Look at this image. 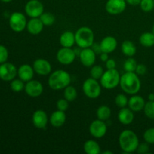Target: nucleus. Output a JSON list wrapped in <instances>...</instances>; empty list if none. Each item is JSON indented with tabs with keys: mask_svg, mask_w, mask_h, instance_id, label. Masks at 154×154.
<instances>
[{
	"mask_svg": "<svg viewBox=\"0 0 154 154\" xmlns=\"http://www.w3.org/2000/svg\"><path fill=\"white\" fill-rule=\"evenodd\" d=\"M120 86L127 94H137L141 89V81L135 72H126L120 77Z\"/></svg>",
	"mask_w": 154,
	"mask_h": 154,
	"instance_id": "nucleus-1",
	"label": "nucleus"
},
{
	"mask_svg": "<svg viewBox=\"0 0 154 154\" xmlns=\"http://www.w3.org/2000/svg\"><path fill=\"white\" fill-rule=\"evenodd\" d=\"M119 144L123 153H131L136 151L137 147L139 144V140L133 131L126 129L120 134Z\"/></svg>",
	"mask_w": 154,
	"mask_h": 154,
	"instance_id": "nucleus-2",
	"label": "nucleus"
},
{
	"mask_svg": "<svg viewBox=\"0 0 154 154\" xmlns=\"http://www.w3.org/2000/svg\"><path fill=\"white\" fill-rule=\"evenodd\" d=\"M72 78L69 72L65 70H56L51 74L48 78V85L51 90H64L70 85Z\"/></svg>",
	"mask_w": 154,
	"mask_h": 154,
	"instance_id": "nucleus-3",
	"label": "nucleus"
},
{
	"mask_svg": "<svg viewBox=\"0 0 154 154\" xmlns=\"http://www.w3.org/2000/svg\"><path fill=\"white\" fill-rule=\"evenodd\" d=\"M75 44L81 49L90 48L94 43L95 35L93 31L88 26H82L75 33Z\"/></svg>",
	"mask_w": 154,
	"mask_h": 154,
	"instance_id": "nucleus-4",
	"label": "nucleus"
},
{
	"mask_svg": "<svg viewBox=\"0 0 154 154\" xmlns=\"http://www.w3.org/2000/svg\"><path fill=\"white\" fill-rule=\"evenodd\" d=\"M120 73L116 69H108L104 72L100 78V84L106 90H113L120 85Z\"/></svg>",
	"mask_w": 154,
	"mask_h": 154,
	"instance_id": "nucleus-5",
	"label": "nucleus"
},
{
	"mask_svg": "<svg viewBox=\"0 0 154 154\" xmlns=\"http://www.w3.org/2000/svg\"><path fill=\"white\" fill-rule=\"evenodd\" d=\"M102 85L100 82H98L96 79L93 78L85 80L82 86L83 92L87 97L90 99H96L101 95Z\"/></svg>",
	"mask_w": 154,
	"mask_h": 154,
	"instance_id": "nucleus-6",
	"label": "nucleus"
},
{
	"mask_svg": "<svg viewBox=\"0 0 154 154\" xmlns=\"http://www.w3.org/2000/svg\"><path fill=\"white\" fill-rule=\"evenodd\" d=\"M27 20L25 15L20 12H14L9 17V26L13 31L20 32L26 29Z\"/></svg>",
	"mask_w": 154,
	"mask_h": 154,
	"instance_id": "nucleus-7",
	"label": "nucleus"
},
{
	"mask_svg": "<svg viewBox=\"0 0 154 154\" xmlns=\"http://www.w3.org/2000/svg\"><path fill=\"white\" fill-rule=\"evenodd\" d=\"M25 12L30 18L39 17L44 13V5L39 0H29L25 5Z\"/></svg>",
	"mask_w": 154,
	"mask_h": 154,
	"instance_id": "nucleus-8",
	"label": "nucleus"
},
{
	"mask_svg": "<svg viewBox=\"0 0 154 154\" xmlns=\"http://www.w3.org/2000/svg\"><path fill=\"white\" fill-rule=\"evenodd\" d=\"M75 50L72 48H63L59 50L57 53V60L61 64L68 66L75 61L76 58Z\"/></svg>",
	"mask_w": 154,
	"mask_h": 154,
	"instance_id": "nucleus-9",
	"label": "nucleus"
},
{
	"mask_svg": "<svg viewBox=\"0 0 154 154\" xmlns=\"http://www.w3.org/2000/svg\"><path fill=\"white\" fill-rule=\"evenodd\" d=\"M89 130L93 138H102L107 133V125L105 121L97 119L90 123Z\"/></svg>",
	"mask_w": 154,
	"mask_h": 154,
	"instance_id": "nucleus-10",
	"label": "nucleus"
},
{
	"mask_svg": "<svg viewBox=\"0 0 154 154\" xmlns=\"http://www.w3.org/2000/svg\"><path fill=\"white\" fill-rule=\"evenodd\" d=\"M17 75L16 66L10 63H2L0 66V78L5 81H11Z\"/></svg>",
	"mask_w": 154,
	"mask_h": 154,
	"instance_id": "nucleus-11",
	"label": "nucleus"
},
{
	"mask_svg": "<svg viewBox=\"0 0 154 154\" xmlns=\"http://www.w3.org/2000/svg\"><path fill=\"white\" fill-rule=\"evenodd\" d=\"M126 0H108L105 4V10L112 15L120 14L126 8Z\"/></svg>",
	"mask_w": 154,
	"mask_h": 154,
	"instance_id": "nucleus-12",
	"label": "nucleus"
},
{
	"mask_svg": "<svg viewBox=\"0 0 154 154\" xmlns=\"http://www.w3.org/2000/svg\"><path fill=\"white\" fill-rule=\"evenodd\" d=\"M24 90L29 96L36 98L42 96L44 91V87L40 81L37 80H31L26 82Z\"/></svg>",
	"mask_w": 154,
	"mask_h": 154,
	"instance_id": "nucleus-13",
	"label": "nucleus"
},
{
	"mask_svg": "<svg viewBox=\"0 0 154 154\" xmlns=\"http://www.w3.org/2000/svg\"><path fill=\"white\" fill-rule=\"evenodd\" d=\"M33 69L36 74L42 76H47L50 75L52 71V66L50 62L45 59H37L33 62Z\"/></svg>",
	"mask_w": 154,
	"mask_h": 154,
	"instance_id": "nucleus-14",
	"label": "nucleus"
},
{
	"mask_svg": "<svg viewBox=\"0 0 154 154\" xmlns=\"http://www.w3.org/2000/svg\"><path fill=\"white\" fill-rule=\"evenodd\" d=\"M96 54L91 48L81 49L79 54V58L83 66L86 67H92L96 62Z\"/></svg>",
	"mask_w": 154,
	"mask_h": 154,
	"instance_id": "nucleus-15",
	"label": "nucleus"
},
{
	"mask_svg": "<svg viewBox=\"0 0 154 154\" xmlns=\"http://www.w3.org/2000/svg\"><path fill=\"white\" fill-rule=\"evenodd\" d=\"M48 114L43 110H37L35 111L32 117V121L35 127L37 129H45L48 123Z\"/></svg>",
	"mask_w": 154,
	"mask_h": 154,
	"instance_id": "nucleus-16",
	"label": "nucleus"
},
{
	"mask_svg": "<svg viewBox=\"0 0 154 154\" xmlns=\"http://www.w3.org/2000/svg\"><path fill=\"white\" fill-rule=\"evenodd\" d=\"M145 104L146 102L142 96L134 94L129 99L128 107L133 112H139V111L144 110Z\"/></svg>",
	"mask_w": 154,
	"mask_h": 154,
	"instance_id": "nucleus-17",
	"label": "nucleus"
},
{
	"mask_svg": "<svg viewBox=\"0 0 154 154\" xmlns=\"http://www.w3.org/2000/svg\"><path fill=\"white\" fill-rule=\"evenodd\" d=\"M102 52L111 54L114 52L117 47V41L113 36H106L100 42Z\"/></svg>",
	"mask_w": 154,
	"mask_h": 154,
	"instance_id": "nucleus-18",
	"label": "nucleus"
},
{
	"mask_svg": "<svg viewBox=\"0 0 154 154\" xmlns=\"http://www.w3.org/2000/svg\"><path fill=\"white\" fill-rule=\"evenodd\" d=\"M35 71L33 69V67L28 64L22 65L17 69L18 77L24 82H28V81L32 80Z\"/></svg>",
	"mask_w": 154,
	"mask_h": 154,
	"instance_id": "nucleus-19",
	"label": "nucleus"
},
{
	"mask_svg": "<svg viewBox=\"0 0 154 154\" xmlns=\"http://www.w3.org/2000/svg\"><path fill=\"white\" fill-rule=\"evenodd\" d=\"M44 28V24L41 21L40 18H31L29 21H27L26 29L29 32L33 35L40 34Z\"/></svg>",
	"mask_w": 154,
	"mask_h": 154,
	"instance_id": "nucleus-20",
	"label": "nucleus"
},
{
	"mask_svg": "<svg viewBox=\"0 0 154 154\" xmlns=\"http://www.w3.org/2000/svg\"><path fill=\"white\" fill-rule=\"evenodd\" d=\"M117 118L122 124L129 125L134 120V112L129 107L120 108V111L117 114Z\"/></svg>",
	"mask_w": 154,
	"mask_h": 154,
	"instance_id": "nucleus-21",
	"label": "nucleus"
},
{
	"mask_svg": "<svg viewBox=\"0 0 154 154\" xmlns=\"http://www.w3.org/2000/svg\"><path fill=\"white\" fill-rule=\"evenodd\" d=\"M66 120V115L65 111L57 110L56 111L51 114V117L49 118V121L51 124L54 127L58 128L61 127L65 124Z\"/></svg>",
	"mask_w": 154,
	"mask_h": 154,
	"instance_id": "nucleus-22",
	"label": "nucleus"
},
{
	"mask_svg": "<svg viewBox=\"0 0 154 154\" xmlns=\"http://www.w3.org/2000/svg\"><path fill=\"white\" fill-rule=\"evenodd\" d=\"M60 44L63 48H72L75 44V33L71 31H66L60 35Z\"/></svg>",
	"mask_w": 154,
	"mask_h": 154,
	"instance_id": "nucleus-23",
	"label": "nucleus"
},
{
	"mask_svg": "<svg viewBox=\"0 0 154 154\" xmlns=\"http://www.w3.org/2000/svg\"><path fill=\"white\" fill-rule=\"evenodd\" d=\"M122 53L128 57H132L137 52L136 46L133 42L129 40H126L121 45Z\"/></svg>",
	"mask_w": 154,
	"mask_h": 154,
	"instance_id": "nucleus-24",
	"label": "nucleus"
},
{
	"mask_svg": "<svg viewBox=\"0 0 154 154\" xmlns=\"http://www.w3.org/2000/svg\"><path fill=\"white\" fill-rule=\"evenodd\" d=\"M84 152L87 154H99L101 147L95 140H87L84 144Z\"/></svg>",
	"mask_w": 154,
	"mask_h": 154,
	"instance_id": "nucleus-25",
	"label": "nucleus"
},
{
	"mask_svg": "<svg viewBox=\"0 0 154 154\" xmlns=\"http://www.w3.org/2000/svg\"><path fill=\"white\" fill-rule=\"evenodd\" d=\"M139 42L143 47L151 48L154 45V34L150 32L142 33L139 38Z\"/></svg>",
	"mask_w": 154,
	"mask_h": 154,
	"instance_id": "nucleus-26",
	"label": "nucleus"
},
{
	"mask_svg": "<svg viewBox=\"0 0 154 154\" xmlns=\"http://www.w3.org/2000/svg\"><path fill=\"white\" fill-rule=\"evenodd\" d=\"M111 115V110L107 105H101L98 108L96 111V116L97 118L101 120H108Z\"/></svg>",
	"mask_w": 154,
	"mask_h": 154,
	"instance_id": "nucleus-27",
	"label": "nucleus"
},
{
	"mask_svg": "<svg viewBox=\"0 0 154 154\" xmlns=\"http://www.w3.org/2000/svg\"><path fill=\"white\" fill-rule=\"evenodd\" d=\"M64 98L69 102H74L78 97V91L76 88L73 86L69 85L64 89V93H63Z\"/></svg>",
	"mask_w": 154,
	"mask_h": 154,
	"instance_id": "nucleus-28",
	"label": "nucleus"
},
{
	"mask_svg": "<svg viewBox=\"0 0 154 154\" xmlns=\"http://www.w3.org/2000/svg\"><path fill=\"white\" fill-rule=\"evenodd\" d=\"M39 18H40L42 23L44 24V26H52L55 23V17L53 14L50 13V12H44L39 17Z\"/></svg>",
	"mask_w": 154,
	"mask_h": 154,
	"instance_id": "nucleus-29",
	"label": "nucleus"
},
{
	"mask_svg": "<svg viewBox=\"0 0 154 154\" xmlns=\"http://www.w3.org/2000/svg\"><path fill=\"white\" fill-rule=\"evenodd\" d=\"M138 63L137 61L132 57H129L126 61L124 62L123 64V69L125 72H135V69H136Z\"/></svg>",
	"mask_w": 154,
	"mask_h": 154,
	"instance_id": "nucleus-30",
	"label": "nucleus"
},
{
	"mask_svg": "<svg viewBox=\"0 0 154 154\" xmlns=\"http://www.w3.org/2000/svg\"><path fill=\"white\" fill-rule=\"evenodd\" d=\"M90 75H91V78L96 80H100L102 75L104 74L103 68L101 66H99V65H93L92 66L91 69H90Z\"/></svg>",
	"mask_w": 154,
	"mask_h": 154,
	"instance_id": "nucleus-31",
	"label": "nucleus"
},
{
	"mask_svg": "<svg viewBox=\"0 0 154 154\" xmlns=\"http://www.w3.org/2000/svg\"><path fill=\"white\" fill-rule=\"evenodd\" d=\"M144 112L147 118L154 120V101H148L146 102L144 108Z\"/></svg>",
	"mask_w": 154,
	"mask_h": 154,
	"instance_id": "nucleus-32",
	"label": "nucleus"
},
{
	"mask_svg": "<svg viewBox=\"0 0 154 154\" xmlns=\"http://www.w3.org/2000/svg\"><path fill=\"white\" fill-rule=\"evenodd\" d=\"M25 88V84H24V81H23L21 79H14L11 81V89L13 90L14 92H18L22 91Z\"/></svg>",
	"mask_w": 154,
	"mask_h": 154,
	"instance_id": "nucleus-33",
	"label": "nucleus"
},
{
	"mask_svg": "<svg viewBox=\"0 0 154 154\" xmlns=\"http://www.w3.org/2000/svg\"><path fill=\"white\" fill-rule=\"evenodd\" d=\"M128 102H129V99L126 97V95L122 94V93L117 95L115 98L116 105L120 108H123L127 106Z\"/></svg>",
	"mask_w": 154,
	"mask_h": 154,
	"instance_id": "nucleus-34",
	"label": "nucleus"
},
{
	"mask_svg": "<svg viewBox=\"0 0 154 154\" xmlns=\"http://www.w3.org/2000/svg\"><path fill=\"white\" fill-rule=\"evenodd\" d=\"M140 8L144 12H150L154 9V0H141Z\"/></svg>",
	"mask_w": 154,
	"mask_h": 154,
	"instance_id": "nucleus-35",
	"label": "nucleus"
},
{
	"mask_svg": "<svg viewBox=\"0 0 154 154\" xmlns=\"http://www.w3.org/2000/svg\"><path fill=\"white\" fill-rule=\"evenodd\" d=\"M144 141L148 143L149 144H154V127L149 128L146 129L145 132H144Z\"/></svg>",
	"mask_w": 154,
	"mask_h": 154,
	"instance_id": "nucleus-36",
	"label": "nucleus"
},
{
	"mask_svg": "<svg viewBox=\"0 0 154 154\" xmlns=\"http://www.w3.org/2000/svg\"><path fill=\"white\" fill-rule=\"evenodd\" d=\"M69 101L66 100L65 98L59 99L57 102V108L62 111H66L69 108Z\"/></svg>",
	"mask_w": 154,
	"mask_h": 154,
	"instance_id": "nucleus-37",
	"label": "nucleus"
},
{
	"mask_svg": "<svg viewBox=\"0 0 154 154\" xmlns=\"http://www.w3.org/2000/svg\"><path fill=\"white\" fill-rule=\"evenodd\" d=\"M150 150V147H149V144L145 142L141 143L138 144V147L136 149V152L139 154H146Z\"/></svg>",
	"mask_w": 154,
	"mask_h": 154,
	"instance_id": "nucleus-38",
	"label": "nucleus"
},
{
	"mask_svg": "<svg viewBox=\"0 0 154 154\" xmlns=\"http://www.w3.org/2000/svg\"><path fill=\"white\" fill-rule=\"evenodd\" d=\"M8 58V51L3 45H0V63H4Z\"/></svg>",
	"mask_w": 154,
	"mask_h": 154,
	"instance_id": "nucleus-39",
	"label": "nucleus"
},
{
	"mask_svg": "<svg viewBox=\"0 0 154 154\" xmlns=\"http://www.w3.org/2000/svg\"><path fill=\"white\" fill-rule=\"evenodd\" d=\"M147 67L144 64H138L136 69H135V73L138 75H144L147 72Z\"/></svg>",
	"mask_w": 154,
	"mask_h": 154,
	"instance_id": "nucleus-40",
	"label": "nucleus"
},
{
	"mask_svg": "<svg viewBox=\"0 0 154 154\" xmlns=\"http://www.w3.org/2000/svg\"><path fill=\"white\" fill-rule=\"evenodd\" d=\"M105 66H106L107 69H116V61L113 59H108L106 62H105Z\"/></svg>",
	"mask_w": 154,
	"mask_h": 154,
	"instance_id": "nucleus-41",
	"label": "nucleus"
},
{
	"mask_svg": "<svg viewBox=\"0 0 154 154\" xmlns=\"http://www.w3.org/2000/svg\"><path fill=\"white\" fill-rule=\"evenodd\" d=\"M90 48L93 49V51L96 53V54H101L102 52V50H101V47H100V44H97V43H93V45H92Z\"/></svg>",
	"mask_w": 154,
	"mask_h": 154,
	"instance_id": "nucleus-42",
	"label": "nucleus"
},
{
	"mask_svg": "<svg viewBox=\"0 0 154 154\" xmlns=\"http://www.w3.org/2000/svg\"><path fill=\"white\" fill-rule=\"evenodd\" d=\"M141 0H126V3L129 5L132 6H137L139 5L140 2H141Z\"/></svg>",
	"mask_w": 154,
	"mask_h": 154,
	"instance_id": "nucleus-43",
	"label": "nucleus"
},
{
	"mask_svg": "<svg viewBox=\"0 0 154 154\" xmlns=\"http://www.w3.org/2000/svg\"><path fill=\"white\" fill-rule=\"evenodd\" d=\"M109 59V57H108V54H107V53H101L100 54V60L102 62H106L107 60Z\"/></svg>",
	"mask_w": 154,
	"mask_h": 154,
	"instance_id": "nucleus-44",
	"label": "nucleus"
},
{
	"mask_svg": "<svg viewBox=\"0 0 154 154\" xmlns=\"http://www.w3.org/2000/svg\"><path fill=\"white\" fill-rule=\"evenodd\" d=\"M148 100L149 101H154V93H150L148 95Z\"/></svg>",
	"mask_w": 154,
	"mask_h": 154,
	"instance_id": "nucleus-45",
	"label": "nucleus"
},
{
	"mask_svg": "<svg viewBox=\"0 0 154 154\" xmlns=\"http://www.w3.org/2000/svg\"><path fill=\"white\" fill-rule=\"evenodd\" d=\"M2 2H10L13 1V0H1Z\"/></svg>",
	"mask_w": 154,
	"mask_h": 154,
	"instance_id": "nucleus-46",
	"label": "nucleus"
},
{
	"mask_svg": "<svg viewBox=\"0 0 154 154\" xmlns=\"http://www.w3.org/2000/svg\"><path fill=\"white\" fill-rule=\"evenodd\" d=\"M108 153L112 154V152H111V151H105V152H103V154H108Z\"/></svg>",
	"mask_w": 154,
	"mask_h": 154,
	"instance_id": "nucleus-47",
	"label": "nucleus"
},
{
	"mask_svg": "<svg viewBox=\"0 0 154 154\" xmlns=\"http://www.w3.org/2000/svg\"><path fill=\"white\" fill-rule=\"evenodd\" d=\"M152 32H153V34H154V24H153V29H152Z\"/></svg>",
	"mask_w": 154,
	"mask_h": 154,
	"instance_id": "nucleus-48",
	"label": "nucleus"
}]
</instances>
